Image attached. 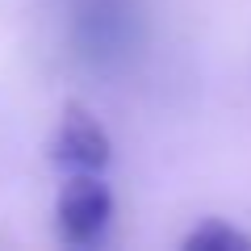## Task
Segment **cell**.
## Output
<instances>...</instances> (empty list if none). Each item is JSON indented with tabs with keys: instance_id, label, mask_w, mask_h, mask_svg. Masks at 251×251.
I'll return each mask as SVG.
<instances>
[{
	"instance_id": "cell-1",
	"label": "cell",
	"mask_w": 251,
	"mask_h": 251,
	"mask_svg": "<svg viewBox=\"0 0 251 251\" xmlns=\"http://www.w3.org/2000/svg\"><path fill=\"white\" fill-rule=\"evenodd\" d=\"M54 218H59V234L72 247H92V243L105 239L109 222H113V193L100 176L84 172V176H72L59 193V205H54Z\"/></svg>"
},
{
	"instance_id": "cell-2",
	"label": "cell",
	"mask_w": 251,
	"mask_h": 251,
	"mask_svg": "<svg viewBox=\"0 0 251 251\" xmlns=\"http://www.w3.org/2000/svg\"><path fill=\"white\" fill-rule=\"evenodd\" d=\"M50 159L72 176H84V172L100 176L109 168V159H113V143H109L105 126L84 105H67L59 117V130L50 138Z\"/></svg>"
},
{
	"instance_id": "cell-3",
	"label": "cell",
	"mask_w": 251,
	"mask_h": 251,
	"mask_svg": "<svg viewBox=\"0 0 251 251\" xmlns=\"http://www.w3.org/2000/svg\"><path fill=\"white\" fill-rule=\"evenodd\" d=\"M84 34H88V50H109V46H122L126 38V9L113 0H97L88 13H84Z\"/></svg>"
},
{
	"instance_id": "cell-4",
	"label": "cell",
	"mask_w": 251,
	"mask_h": 251,
	"mask_svg": "<svg viewBox=\"0 0 251 251\" xmlns=\"http://www.w3.org/2000/svg\"><path fill=\"white\" fill-rule=\"evenodd\" d=\"M184 251H251V239L243 230H234L230 222H222V218H205L184 239Z\"/></svg>"
}]
</instances>
